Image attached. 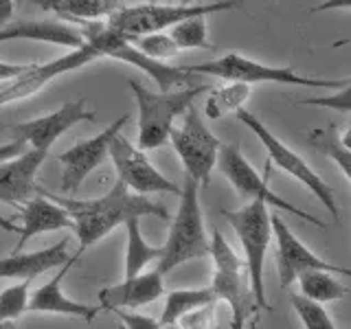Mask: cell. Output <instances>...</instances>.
<instances>
[{
  "label": "cell",
  "mask_w": 351,
  "mask_h": 329,
  "mask_svg": "<svg viewBox=\"0 0 351 329\" xmlns=\"http://www.w3.org/2000/svg\"><path fill=\"white\" fill-rule=\"evenodd\" d=\"M250 329H259V316H255V318L250 321Z\"/></svg>",
  "instance_id": "cell-41"
},
{
  "label": "cell",
  "mask_w": 351,
  "mask_h": 329,
  "mask_svg": "<svg viewBox=\"0 0 351 329\" xmlns=\"http://www.w3.org/2000/svg\"><path fill=\"white\" fill-rule=\"evenodd\" d=\"M211 246H208V257L213 259V279L208 290L217 303H226L230 310V329H246L248 321V299L250 292V279L246 263L233 246L228 244L226 237L213 230Z\"/></svg>",
  "instance_id": "cell-7"
},
{
  "label": "cell",
  "mask_w": 351,
  "mask_h": 329,
  "mask_svg": "<svg viewBox=\"0 0 351 329\" xmlns=\"http://www.w3.org/2000/svg\"><path fill=\"white\" fill-rule=\"evenodd\" d=\"M213 299V294L208 288H182V290H171L165 294V305L158 323L165 327H176L178 318L184 316L186 312L195 310L204 303Z\"/></svg>",
  "instance_id": "cell-26"
},
{
  "label": "cell",
  "mask_w": 351,
  "mask_h": 329,
  "mask_svg": "<svg viewBox=\"0 0 351 329\" xmlns=\"http://www.w3.org/2000/svg\"><path fill=\"white\" fill-rule=\"evenodd\" d=\"M217 301L211 299L208 303L195 307L178 318L176 327L178 329H217Z\"/></svg>",
  "instance_id": "cell-33"
},
{
  "label": "cell",
  "mask_w": 351,
  "mask_h": 329,
  "mask_svg": "<svg viewBox=\"0 0 351 329\" xmlns=\"http://www.w3.org/2000/svg\"><path fill=\"white\" fill-rule=\"evenodd\" d=\"M0 329H16L14 323H0Z\"/></svg>",
  "instance_id": "cell-42"
},
{
  "label": "cell",
  "mask_w": 351,
  "mask_h": 329,
  "mask_svg": "<svg viewBox=\"0 0 351 329\" xmlns=\"http://www.w3.org/2000/svg\"><path fill=\"white\" fill-rule=\"evenodd\" d=\"M178 5H189V0H180V3Z\"/></svg>",
  "instance_id": "cell-43"
},
{
  "label": "cell",
  "mask_w": 351,
  "mask_h": 329,
  "mask_svg": "<svg viewBox=\"0 0 351 329\" xmlns=\"http://www.w3.org/2000/svg\"><path fill=\"white\" fill-rule=\"evenodd\" d=\"M16 11V0H0V29L7 27Z\"/></svg>",
  "instance_id": "cell-38"
},
{
  "label": "cell",
  "mask_w": 351,
  "mask_h": 329,
  "mask_svg": "<svg viewBox=\"0 0 351 329\" xmlns=\"http://www.w3.org/2000/svg\"><path fill=\"white\" fill-rule=\"evenodd\" d=\"M241 0H217L211 5H158L145 3L136 7H119L114 14L106 18V25L117 31L123 38L147 36V33H160L165 29H171L173 25L193 18V16H208L217 11L237 9Z\"/></svg>",
  "instance_id": "cell-8"
},
{
  "label": "cell",
  "mask_w": 351,
  "mask_h": 329,
  "mask_svg": "<svg viewBox=\"0 0 351 329\" xmlns=\"http://www.w3.org/2000/svg\"><path fill=\"white\" fill-rule=\"evenodd\" d=\"M82 121H95V112L86 108V99H73V101L62 103L55 112H49L40 119H31L25 123L11 125L16 138L25 141L31 149L49 151L51 145L58 141L64 132H69Z\"/></svg>",
  "instance_id": "cell-15"
},
{
  "label": "cell",
  "mask_w": 351,
  "mask_h": 329,
  "mask_svg": "<svg viewBox=\"0 0 351 329\" xmlns=\"http://www.w3.org/2000/svg\"><path fill=\"white\" fill-rule=\"evenodd\" d=\"M217 167L241 197H248L250 202L255 200V202H261L266 206H272V208H277V211H285V213L303 219V222L316 224L321 228L325 226L316 215L303 211V208L290 204L288 200H283L281 195L274 193L268 184V175L266 178H261L259 171H255V167H252V164L244 158V154H241L237 143H222V145H219Z\"/></svg>",
  "instance_id": "cell-9"
},
{
  "label": "cell",
  "mask_w": 351,
  "mask_h": 329,
  "mask_svg": "<svg viewBox=\"0 0 351 329\" xmlns=\"http://www.w3.org/2000/svg\"><path fill=\"white\" fill-rule=\"evenodd\" d=\"M128 121H130V114L119 117L104 132H99L97 136L77 143L71 149H66L55 156V160L62 164V191L64 193H75L88 175H90L99 164H104L108 160L110 143H112V138L128 125Z\"/></svg>",
  "instance_id": "cell-14"
},
{
  "label": "cell",
  "mask_w": 351,
  "mask_h": 329,
  "mask_svg": "<svg viewBox=\"0 0 351 329\" xmlns=\"http://www.w3.org/2000/svg\"><path fill=\"white\" fill-rule=\"evenodd\" d=\"M31 296V279L16 281L0 292V323H14L27 312Z\"/></svg>",
  "instance_id": "cell-30"
},
{
  "label": "cell",
  "mask_w": 351,
  "mask_h": 329,
  "mask_svg": "<svg viewBox=\"0 0 351 329\" xmlns=\"http://www.w3.org/2000/svg\"><path fill=\"white\" fill-rule=\"evenodd\" d=\"M108 158L112 160L117 169V178L123 182L132 193L147 195V193H180V186L171 182L167 175H162L152 160L145 156V151L138 149L136 145L121 134L112 138L110 143Z\"/></svg>",
  "instance_id": "cell-12"
},
{
  "label": "cell",
  "mask_w": 351,
  "mask_h": 329,
  "mask_svg": "<svg viewBox=\"0 0 351 329\" xmlns=\"http://www.w3.org/2000/svg\"><path fill=\"white\" fill-rule=\"evenodd\" d=\"M80 29L84 33V44L80 49H73L47 64H33L25 75L7 82L0 88V106L38 95L55 77L82 69L99 58H110L112 51L125 42V38L110 29L106 22H86V25H80Z\"/></svg>",
  "instance_id": "cell-2"
},
{
  "label": "cell",
  "mask_w": 351,
  "mask_h": 329,
  "mask_svg": "<svg viewBox=\"0 0 351 329\" xmlns=\"http://www.w3.org/2000/svg\"><path fill=\"white\" fill-rule=\"evenodd\" d=\"M110 58L141 69L143 73L149 77V80H154V82L158 84L160 93H171L176 86L189 88V86L202 84L200 80H197L200 75L189 73V71H186V66H169V64H165V62L152 60V58H147V55H143L141 51H136L128 40L121 44L119 49H114Z\"/></svg>",
  "instance_id": "cell-22"
},
{
  "label": "cell",
  "mask_w": 351,
  "mask_h": 329,
  "mask_svg": "<svg viewBox=\"0 0 351 329\" xmlns=\"http://www.w3.org/2000/svg\"><path fill=\"white\" fill-rule=\"evenodd\" d=\"M47 156L49 151L27 149L0 162V202L25 204L31 197L40 195L42 186L38 184V171Z\"/></svg>",
  "instance_id": "cell-16"
},
{
  "label": "cell",
  "mask_w": 351,
  "mask_h": 329,
  "mask_svg": "<svg viewBox=\"0 0 351 329\" xmlns=\"http://www.w3.org/2000/svg\"><path fill=\"white\" fill-rule=\"evenodd\" d=\"M169 141L182 162L184 175L193 178L200 186H206L211 180V171L217 164V151L222 143L206 127L195 106L182 114L180 125L171 127Z\"/></svg>",
  "instance_id": "cell-10"
},
{
  "label": "cell",
  "mask_w": 351,
  "mask_h": 329,
  "mask_svg": "<svg viewBox=\"0 0 351 329\" xmlns=\"http://www.w3.org/2000/svg\"><path fill=\"white\" fill-rule=\"evenodd\" d=\"M138 106V149H158L169 143V132L176 119L182 117L202 93L211 86L197 84L171 93H149L136 80H128Z\"/></svg>",
  "instance_id": "cell-4"
},
{
  "label": "cell",
  "mask_w": 351,
  "mask_h": 329,
  "mask_svg": "<svg viewBox=\"0 0 351 329\" xmlns=\"http://www.w3.org/2000/svg\"><path fill=\"white\" fill-rule=\"evenodd\" d=\"M165 294L162 274L158 270L141 272L132 279H123L117 285L99 290V307L101 312H119V310H138Z\"/></svg>",
  "instance_id": "cell-17"
},
{
  "label": "cell",
  "mask_w": 351,
  "mask_h": 329,
  "mask_svg": "<svg viewBox=\"0 0 351 329\" xmlns=\"http://www.w3.org/2000/svg\"><path fill=\"white\" fill-rule=\"evenodd\" d=\"M20 217L22 224L18 228V244L14 252H22L25 244L29 239L44 235V233H53V230H73V217L69 215L64 206H60L55 200H51L47 189H42L40 195L31 197L20 208Z\"/></svg>",
  "instance_id": "cell-19"
},
{
  "label": "cell",
  "mask_w": 351,
  "mask_h": 329,
  "mask_svg": "<svg viewBox=\"0 0 351 329\" xmlns=\"http://www.w3.org/2000/svg\"><path fill=\"white\" fill-rule=\"evenodd\" d=\"M125 230H128V248H125V277L123 279H132L145 270L152 261L160 259L162 246H152L149 241L143 237L138 217H130L125 222Z\"/></svg>",
  "instance_id": "cell-23"
},
{
  "label": "cell",
  "mask_w": 351,
  "mask_h": 329,
  "mask_svg": "<svg viewBox=\"0 0 351 329\" xmlns=\"http://www.w3.org/2000/svg\"><path fill=\"white\" fill-rule=\"evenodd\" d=\"M36 3H51V0H36Z\"/></svg>",
  "instance_id": "cell-44"
},
{
  "label": "cell",
  "mask_w": 351,
  "mask_h": 329,
  "mask_svg": "<svg viewBox=\"0 0 351 329\" xmlns=\"http://www.w3.org/2000/svg\"><path fill=\"white\" fill-rule=\"evenodd\" d=\"M132 47L141 51L143 55H147L152 60H169L173 55H178L180 49L176 47V42L167 36V33H147V36H134V38H125Z\"/></svg>",
  "instance_id": "cell-31"
},
{
  "label": "cell",
  "mask_w": 351,
  "mask_h": 329,
  "mask_svg": "<svg viewBox=\"0 0 351 329\" xmlns=\"http://www.w3.org/2000/svg\"><path fill=\"white\" fill-rule=\"evenodd\" d=\"M9 40H38L47 44L80 49L84 44V33L77 25L62 20H22L0 29V42Z\"/></svg>",
  "instance_id": "cell-21"
},
{
  "label": "cell",
  "mask_w": 351,
  "mask_h": 329,
  "mask_svg": "<svg viewBox=\"0 0 351 329\" xmlns=\"http://www.w3.org/2000/svg\"><path fill=\"white\" fill-rule=\"evenodd\" d=\"M27 149H29V145L25 141H20V138L11 141V143H3V145H0V162L14 158V156H18V154L27 151Z\"/></svg>",
  "instance_id": "cell-37"
},
{
  "label": "cell",
  "mask_w": 351,
  "mask_h": 329,
  "mask_svg": "<svg viewBox=\"0 0 351 329\" xmlns=\"http://www.w3.org/2000/svg\"><path fill=\"white\" fill-rule=\"evenodd\" d=\"M147 3H154V0H147Z\"/></svg>",
  "instance_id": "cell-45"
},
{
  "label": "cell",
  "mask_w": 351,
  "mask_h": 329,
  "mask_svg": "<svg viewBox=\"0 0 351 329\" xmlns=\"http://www.w3.org/2000/svg\"><path fill=\"white\" fill-rule=\"evenodd\" d=\"M224 219L235 230V235L244 250V263L250 279V292L257 307L270 312V303L266 299V285H263V263H266V252L272 241V224L270 211L261 202H248L246 206L228 211L222 208Z\"/></svg>",
  "instance_id": "cell-5"
},
{
  "label": "cell",
  "mask_w": 351,
  "mask_h": 329,
  "mask_svg": "<svg viewBox=\"0 0 351 329\" xmlns=\"http://www.w3.org/2000/svg\"><path fill=\"white\" fill-rule=\"evenodd\" d=\"M77 259V257H75ZM75 259H71L69 263H64L60 268V272L55 274L51 281H47L44 285H40L38 290H31L29 296V307L27 312H38V314H60V316H71V318H80V321L93 323L95 318L101 312L99 305H88V303H80L66 296L62 283L64 277L69 274V270L73 268Z\"/></svg>",
  "instance_id": "cell-18"
},
{
  "label": "cell",
  "mask_w": 351,
  "mask_h": 329,
  "mask_svg": "<svg viewBox=\"0 0 351 329\" xmlns=\"http://www.w3.org/2000/svg\"><path fill=\"white\" fill-rule=\"evenodd\" d=\"M235 114H237V119L241 121V123H244L252 132V134L261 141V145L266 147V151H268L270 162H274L281 171L292 175L294 180H299L301 184H305V189H310L316 195V200H321L327 211L334 215V219H338V204H336L334 191L329 189V184L310 167V164L305 162V158L301 156V154H296L292 147L285 145L279 136H274L272 132L263 125V121L257 119L252 112H248L246 108L237 110Z\"/></svg>",
  "instance_id": "cell-11"
},
{
  "label": "cell",
  "mask_w": 351,
  "mask_h": 329,
  "mask_svg": "<svg viewBox=\"0 0 351 329\" xmlns=\"http://www.w3.org/2000/svg\"><path fill=\"white\" fill-rule=\"evenodd\" d=\"M167 36L176 42V47L182 49H211L206 38V16L186 18L169 29Z\"/></svg>",
  "instance_id": "cell-29"
},
{
  "label": "cell",
  "mask_w": 351,
  "mask_h": 329,
  "mask_svg": "<svg viewBox=\"0 0 351 329\" xmlns=\"http://www.w3.org/2000/svg\"><path fill=\"white\" fill-rule=\"evenodd\" d=\"M303 106H321V108H334L340 112L349 114L351 110V84L343 86L334 97H312V99H303Z\"/></svg>",
  "instance_id": "cell-34"
},
{
  "label": "cell",
  "mask_w": 351,
  "mask_h": 329,
  "mask_svg": "<svg viewBox=\"0 0 351 329\" xmlns=\"http://www.w3.org/2000/svg\"><path fill=\"white\" fill-rule=\"evenodd\" d=\"M69 237L60 239L58 244L31 250V252H11L9 257L0 259V279H36L40 274L49 272L53 268H62L64 263L80 257L82 252H69Z\"/></svg>",
  "instance_id": "cell-20"
},
{
  "label": "cell",
  "mask_w": 351,
  "mask_h": 329,
  "mask_svg": "<svg viewBox=\"0 0 351 329\" xmlns=\"http://www.w3.org/2000/svg\"><path fill=\"white\" fill-rule=\"evenodd\" d=\"M49 193V191H47ZM51 200L64 206L73 217V230L80 239V252L95 246L97 241L108 237L117 226L125 224L130 217H158L167 222L169 211L160 202L149 200L147 195L132 193L119 178L110 186V191L93 200H77V197H60L49 193Z\"/></svg>",
  "instance_id": "cell-1"
},
{
  "label": "cell",
  "mask_w": 351,
  "mask_h": 329,
  "mask_svg": "<svg viewBox=\"0 0 351 329\" xmlns=\"http://www.w3.org/2000/svg\"><path fill=\"white\" fill-rule=\"evenodd\" d=\"M351 7V0H325V3L316 5L312 9V14H321V11H332V9H343V11H349Z\"/></svg>",
  "instance_id": "cell-39"
},
{
  "label": "cell",
  "mask_w": 351,
  "mask_h": 329,
  "mask_svg": "<svg viewBox=\"0 0 351 329\" xmlns=\"http://www.w3.org/2000/svg\"><path fill=\"white\" fill-rule=\"evenodd\" d=\"M33 64H7V62H0V84H7L16 77L25 75Z\"/></svg>",
  "instance_id": "cell-36"
},
{
  "label": "cell",
  "mask_w": 351,
  "mask_h": 329,
  "mask_svg": "<svg viewBox=\"0 0 351 329\" xmlns=\"http://www.w3.org/2000/svg\"><path fill=\"white\" fill-rule=\"evenodd\" d=\"M114 314L119 316L121 325H123L125 329H162V325L158 323V318L147 316V314L123 312V310H119Z\"/></svg>",
  "instance_id": "cell-35"
},
{
  "label": "cell",
  "mask_w": 351,
  "mask_h": 329,
  "mask_svg": "<svg viewBox=\"0 0 351 329\" xmlns=\"http://www.w3.org/2000/svg\"><path fill=\"white\" fill-rule=\"evenodd\" d=\"M200 189L193 178L184 175V184L180 189V204L176 211L167 241L162 244V252L158 259V272L167 274L184 263L208 257V241L204 219H202V206H200Z\"/></svg>",
  "instance_id": "cell-3"
},
{
  "label": "cell",
  "mask_w": 351,
  "mask_h": 329,
  "mask_svg": "<svg viewBox=\"0 0 351 329\" xmlns=\"http://www.w3.org/2000/svg\"><path fill=\"white\" fill-rule=\"evenodd\" d=\"M290 303H292L294 312H296V316H299V321L303 323L305 329H338L332 321V316L327 314V310L321 303L307 301L299 294H292Z\"/></svg>",
  "instance_id": "cell-32"
},
{
  "label": "cell",
  "mask_w": 351,
  "mask_h": 329,
  "mask_svg": "<svg viewBox=\"0 0 351 329\" xmlns=\"http://www.w3.org/2000/svg\"><path fill=\"white\" fill-rule=\"evenodd\" d=\"M121 0H51V3H38L42 9L60 14L62 18L73 20H97L110 16L119 9Z\"/></svg>",
  "instance_id": "cell-27"
},
{
  "label": "cell",
  "mask_w": 351,
  "mask_h": 329,
  "mask_svg": "<svg viewBox=\"0 0 351 329\" xmlns=\"http://www.w3.org/2000/svg\"><path fill=\"white\" fill-rule=\"evenodd\" d=\"M299 290L303 299L307 301H314V303H332V301H340L345 299L349 294V288L345 283H340L338 277H334V272L329 270H310V272H303L299 279Z\"/></svg>",
  "instance_id": "cell-24"
},
{
  "label": "cell",
  "mask_w": 351,
  "mask_h": 329,
  "mask_svg": "<svg viewBox=\"0 0 351 329\" xmlns=\"http://www.w3.org/2000/svg\"><path fill=\"white\" fill-rule=\"evenodd\" d=\"M248 97H250L248 84L230 82L228 86L217 88V90H213L211 95H208L204 112L208 119H222L228 112H237V110L246 108Z\"/></svg>",
  "instance_id": "cell-28"
},
{
  "label": "cell",
  "mask_w": 351,
  "mask_h": 329,
  "mask_svg": "<svg viewBox=\"0 0 351 329\" xmlns=\"http://www.w3.org/2000/svg\"><path fill=\"white\" fill-rule=\"evenodd\" d=\"M307 143L318 149L329 160H334L347 180H351V145H347L343 134H338V125L332 123L325 130H310L307 132Z\"/></svg>",
  "instance_id": "cell-25"
},
{
  "label": "cell",
  "mask_w": 351,
  "mask_h": 329,
  "mask_svg": "<svg viewBox=\"0 0 351 329\" xmlns=\"http://www.w3.org/2000/svg\"><path fill=\"white\" fill-rule=\"evenodd\" d=\"M186 71L193 75H211L224 82H237V84H285V86H307V88H332L340 90L343 86L351 84L349 77L343 80H318V77H305L299 75L292 66H270L255 60H248L239 53H226L222 58L186 66Z\"/></svg>",
  "instance_id": "cell-6"
},
{
  "label": "cell",
  "mask_w": 351,
  "mask_h": 329,
  "mask_svg": "<svg viewBox=\"0 0 351 329\" xmlns=\"http://www.w3.org/2000/svg\"><path fill=\"white\" fill-rule=\"evenodd\" d=\"M270 224H272V237L277 241V255H274V259H277L281 288H290L303 272H310V270H329L334 274H340V277H349V268L336 266V263H329L318 255H314V252L292 233V228L279 213H270Z\"/></svg>",
  "instance_id": "cell-13"
},
{
  "label": "cell",
  "mask_w": 351,
  "mask_h": 329,
  "mask_svg": "<svg viewBox=\"0 0 351 329\" xmlns=\"http://www.w3.org/2000/svg\"><path fill=\"white\" fill-rule=\"evenodd\" d=\"M18 224H14L11 219H7L3 213H0V230H5V233H16L18 235Z\"/></svg>",
  "instance_id": "cell-40"
}]
</instances>
